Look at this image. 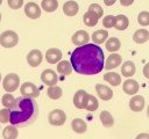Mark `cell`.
<instances>
[{
  "instance_id": "cell-1",
  "label": "cell",
  "mask_w": 149,
  "mask_h": 139,
  "mask_svg": "<svg viewBox=\"0 0 149 139\" xmlns=\"http://www.w3.org/2000/svg\"><path fill=\"white\" fill-rule=\"evenodd\" d=\"M70 63L72 68L84 75H94L104 70V52L97 44H84L77 46L71 53Z\"/></svg>"
},
{
  "instance_id": "cell-2",
  "label": "cell",
  "mask_w": 149,
  "mask_h": 139,
  "mask_svg": "<svg viewBox=\"0 0 149 139\" xmlns=\"http://www.w3.org/2000/svg\"><path fill=\"white\" fill-rule=\"evenodd\" d=\"M9 110V123L16 127H26L30 125L35 122L38 114L36 101L34 100V97L27 96L15 98V103Z\"/></svg>"
},
{
  "instance_id": "cell-3",
  "label": "cell",
  "mask_w": 149,
  "mask_h": 139,
  "mask_svg": "<svg viewBox=\"0 0 149 139\" xmlns=\"http://www.w3.org/2000/svg\"><path fill=\"white\" fill-rule=\"evenodd\" d=\"M17 42H19V36L13 30H6L0 35V44L6 49L15 46Z\"/></svg>"
},
{
  "instance_id": "cell-4",
  "label": "cell",
  "mask_w": 149,
  "mask_h": 139,
  "mask_svg": "<svg viewBox=\"0 0 149 139\" xmlns=\"http://www.w3.org/2000/svg\"><path fill=\"white\" fill-rule=\"evenodd\" d=\"M20 86V78L17 74L15 73H9L5 76L3 81H2V87L6 92L12 93L15 89H17Z\"/></svg>"
},
{
  "instance_id": "cell-5",
  "label": "cell",
  "mask_w": 149,
  "mask_h": 139,
  "mask_svg": "<svg viewBox=\"0 0 149 139\" xmlns=\"http://www.w3.org/2000/svg\"><path fill=\"white\" fill-rule=\"evenodd\" d=\"M48 120H49V124L50 125H54V126H61L65 123L66 120V115L63 110L61 109H55L52 111L49 112V116H48Z\"/></svg>"
},
{
  "instance_id": "cell-6",
  "label": "cell",
  "mask_w": 149,
  "mask_h": 139,
  "mask_svg": "<svg viewBox=\"0 0 149 139\" xmlns=\"http://www.w3.org/2000/svg\"><path fill=\"white\" fill-rule=\"evenodd\" d=\"M20 92L22 96L27 97H37L40 96V89L33 82H24L20 87Z\"/></svg>"
},
{
  "instance_id": "cell-7",
  "label": "cell",
  "mask_w": 149,
  "mask_h": 139,
  "mask_svg": "<svg viewBox=\"0 0 149 139\" xmlns=\"http://www.w3.org/2000/svg\"><path fill=\"white\" fill-rule=\"evenodd\" d=\"M88 100V94L84 89H79L73 95V104L78 109H85L86 103Z\"/></svg>"
},
{
  "instance_id": "cell-8",
  "label": "cell",
  "mask_w": 149,
  "mask_h": 139,
  "mask_svg": "<svg viewBox=\"0 0 149 139\" xmlns=\"http://www.w3.org/2000/svg\"><path fill=\"white\" fill-rule=\"evenodd\" d=\"M41 80L44 85L47 86H54L57 83L58 81V76H57V73L50 68H47L42 72L41 74Z\"/></svg>"
},
{
  "instance_id": "cell-9",
  "label": "cell",
  "mask_w": 149,
  "mask_h": 139,
  "mask_svg": "<svg viewBox=\"0 0 149 139\" xmlns=\"http://www.w3.org/2000/svg\"><path fill=\"white\" fill-rule=\"evenodd\" d=\"M24 14L29 17V19H38L41 16V8L37 3L35 2H28L24 6Z\"/></svg>"
},
{
  "instance_id": "cell-10",
  "label": "cell",
  "mask_w": 149,
  "mask_h": 139,
  "mask_svg": "<svg viewBox=\"0 0 149 139\" xmlns=\"http://www.w3.org/2000/svg\"><path fill=\"white\" fill-rule=\"evenodd\" d=\"M88 41H90V36L85 30H78L71 37V42L77 46H81L86 44Z\"/></svg>"
},
{
  "instance_id": "cell-11",
  "label": "cell",
  "mask_w": 149,
  "mask_h": 139,
  "mask_svg": "<svg viewBox=\"0 0 149 139\" xmlns=\"http://www.w3.org/2000/svg\"><path fill=\"white\" fill-rule=\"evenodd\" d=\"M42 52L37 49L31 50L28 54H27V63L31 66V67H37L41 63H42Z\"/></svg>"
},
{
  "instance_id": "cell-12",
  "label": "cell",
  "mask_w": 149,
  "mask_h": 139,
  "mask_svg": "<svg viewBox=\"0 0 149 139\" xmlns=\"http://www.w3.org/2000/svg\"><path fill=\"white\" fill-rule=\"evenodd\" d=\"M62 59V51L57 47H50L45 52V60L49 64H57Z\"/></svg>"
},
{
  "instance_id": "cell-13",
  "label": "cell",
  "mask_w": 149,
  "mask_h": 139,
  "mask_svg": "<svg viewBox=\"0 0 149 139\" xmlns=\"http://www.w3.org/2000/svg\"><path fill=\"white\" fill-rule=\"evenodd\" d=\"M95 90H97L99 97L101 100H104V101H108V100H111L113 97V90L109 87L105 86V85L97 83L95 85Z\"/></svg>"
},
{
  "instance_id": "cell-14",
  "label": "cell",
  "mask_w": 149,
  "mask_h": 139,
  "mask_svg": "<svg viewBox=\"0 0 149 139\" xmlns=\"http://www.w3.org/2000/svg\"><path fill=\"white\" fill-rule=\"evenodd\" d=\"M129 108H130V110H133L135 112L142 111V109L144 108V97L141 95L133 96L129 101Z\"/></svg>"
},
{
  "instance_id": "cell-15",
  "label": "cell",
  "mask_w": 149,
  "mask_h": 139,
  "mask_svg": "<svg viewBox=\"0 0 149 139\" xmlns=\"http://www.w3.org/2000/svg\"><path fill=\"white\" fill-rule=\"evenodd\" d=\"M122 63V58L119 53L113 52L112 54L108 56L106 63H105V70H113L115 67H118L120 64Z\"/></svg>"
},
{
  "instance_id": "cell-16",
  "label": "cell",
  "mask_w": 149,
  "mask_h": 139,
  "mask_svg": "<svg viewBox=\"0 0 149 139\" xmlns=\"http://www.w3.org/2000/svg\"><path fill=\"white\" fill-rule=\"evenodd\" d=\"M122 89L123 92L127 94V95H135L140 87H139V83L137 81L133 80V79H127L125 82H123V86H122Z\"/></svg>"
},
{
  "instance_id": "cell-17",
  "label": "cell",
  "mask_w": 149,
  "mask_h": 139,
  "mask_svg": "<svg viewBox=\"0 0 149 139\" xmlns=\"http://www.w3.org/2000/svg\"><path fill=\"white\" fill-rule=\"evenodd\" d=\"M78 10H79V6L76 1L70 0V1H66L63 5V12L68 16H74L78 13Z\"/></svg>"
},
{
  "instance_id": "cell-18",
  "label": "cell",
  "mask_w": 149,
  "mask_h": 139,
  "mask_svg": "<svg viewBox=\"0 0 149 139\" xmlns=\"http://www.w3.org/2000/svg\"><path fill=\"white\" fill-rule=\"evenodd\" d=\"M135 72H136V67H135V64L133 61L127 60V61H125L122 64V66H121V74L123 76L130 78V76H133L135 74Z\"/></svg>"
},
{
  "instance_id": "cell-19",
  "label": "cell",
  "mask_w": 149,
  "mask_h": 139,
  "mask_svg": "<svg viewBox=\"0 0 149 139\" xmlns=\"http://www.w3.org/2000/svg\"><path fill=\"white\" fill-rule=\"evenodd\" d=\"M133 41L137 44H143L149 41V31L146 29H139L133 35Z\"/></svg>"
},
{
  "instance_id": "cell-20",
  "label": "cell",
  "mask_w": 149,
  "mask_h": 139,
  "mask_svg": "<svg viewBox=\"0 0 149 139\" xmlns=\"http://www.w3.org/2000/svg\"><path fill=\"white\" fill-rule=\"evenodd\" d=\"M72 65L68 60H61L57 64V71L61 75H70L72 72Z\"/></svg>"
},
{
  "instance_id": "cell-21",
  "label": "cell",
  "mask_w": 149,
  "mask_h": 139,
  "mask_svg": "<svg viewBox=\"0 0 149 139\" xmlns=\"http://www.w3.org/2000/svg\"><path fill=\"white\" fill-rule=\"evenodd\" d=\"M129 25V20L126 15H116L115 16V24H114V28L118 29V30H125L127 29Z\"/></svg>"
},
{
  "instance_id": "cell-22",
  "label": "cell",
  "mask_w": 149,
  "mask_h": 139,
  "mask_svg": "<svg viewBox=\"0 0 149 139\" xmlns=\"http://www.w3.org/2000/svg\"><path fill=\"white\" fill-rule=\"evenodd\" d=\"M71 127L76 133H84L87 129V125L85 120H83L81 118H74L71 122Z\"/></svg>"
},
{
  "instance_id": "cell-23",
  "label": "cell",
  "mask_w": 149,
  "mask_h": 139,
  "mask_svg": "<svg viewBox=\"0 0 149 139\" xmlns=\"http://www.w3.org/2000/svg\"><path fill=\"white\" fill-rule=\"evenodd\" d=\"M108 37V32L104 29H100V30H97L92 34V41L94 42V44H102L106 42Z\"/></svg>"
},
{
  "instance_id": "cell-24",
  "label": "cell",
  "mask_w": 149,
  "mask_h": 139,
  "mask_svg": "<svg viewBox=\"0 0 149 139\" xmlns=\"http://www.w3.org/2000/svg\"><path fill=\"white\" fill-rule=\"evenodd\" d=\"M105 81H107L112 86H119L121 83V76L116 72H107L104 75Z\"/></svg>"
},
{
  "instance_id": "cell-25",
  "label": "cell",
  "mask_w": 149,
  "mask_h": 139,
  "mask_svg": "<svg viewBox=\"0 0 149 139\" xmlns=\"http://www.w3.org/2000/svg\"><path fill=\"white\" fill-rule=\"evenodd\" d=\"M100 122L102 123V125H104L105 127H111V126H113V124H114L113 116H112L108 111H106V110H104V111L100 112Z\"/></svg>"
},
{
  "instance_id": "cell-26",
  "label": "cell",
  "mask_w": 149,
  "mask_h": 139,
  "mask_svg": "<svg viewBox=\"0 0 149 139\" xmlns=\"http://www.w3.org/2000/svg\"><path fill=\"white\" fill-rule=\"evenodd\" d=\"M17 130H16V126H14V125H8V126H6L5 129H3V131H2V137L5 138V139H15V138H17Z\"/></svg>"
},
{
  "instance_id": "cell-27",
  "label": "cell",
  "mask_w": 149,
  "mask_h": 139,
  "mask_svg": "<svg viewBox=\"0 0 149 139\" xmlns=\"http://www.w3.org/2000/svg\"><path fill=\"white\" fill-rule=\"evenodd\" d=\"M120 46H121V43H120V41L116 37H111V38H108L106 41V49L109 52L118 51L120 49Z\"/></svg>"
},
{
  "instance_id": "cell-28",
  "label": "cell",
  "mask_w": 149,
  "mask_h": 139,
  "mask_svg": "<svg viewBox=\"0 0 149 139\" xmlns=\"http://www.w3.org/2000/svg\"><path fill=\"white\" fill-rule=\"evenodd\" d=\"M47 94H48V96H49L51 100H58V98L62 96L63 90H62L61 87L54 85V86H49V88H48V90H47Z\"/></svg>"
},
{
  "instance_id": "cell-29",
  "label": "cell",
  "mask_w": 149,
  "mask_h": 139,
  "mask_svg": "<svg viewBox=\"0 0 149 139\" xmlns=\"http://www.w3.org/2000/svg\"><path fill=\"white\" fill-rule=\"evenodd\" d=\"M41 7L43 8V10H45L48 13H51V12H55L57 9L58 1L57 0H42Z\"/></svg>"
},
{
  "instance_id": "cell-30",
  "label": "cell",
  "mask_w": 149,
  "mask_h": 139,
  "mask_svg": "<svg viewBox=\"0 0 149 139\" xmlns=\"http://www.w3.org/2000/svg\"><path fill=\"white\" fill-rule=\"evenodd\" d=\"M98 20H99V19H98L95 15H93L92 13H90V12L85 13L84 16H83L84 24H86L87 27H94V25L98 23Z\"/></svg>"
},
{
  "instance_id": "cell-31",
  "label": "cell",
  "mask_w": 149,
  "mask_h": 139,
  "mask_svg": "<svg viewBox=\"0 0 149 139\" xmlns=\"http://www.w3.org/2000/svg\"><path fill=\"white\" fill-rule=\"evenodd\" d=\"M99 107V103H98V100L97 97H94L93 95H88V100H87V103H86V107L85 109L87 111H95Z\"/></svg>"
},
{
  "instance_id": "cell-32",
  "label": "cell",
  "mask_w": 149,
  "mask_h": 139,
  "mask_svg": "<svg viewBox=\"0 0 149 139\" xmlns=\"http://www.w3.org/2000/svg\"><path fill=\"white\" fill-rule=\"evenodd\" d=\"M137 22L142 27H147L149 25V12L143 10L137 15Z\"/></svg>"
},
{
  "instance_id": "cell-33",
  "label": "cell",
  "mask_w": 149,
  "mask_h": 139,
  "mask_svg": "<svg viewBox=\"0 0 149 139\" xmlns=\"http://www.w3.org/2000/svg\"><path fill=\"white\" fill-rule=\"evenodd\" d=\"M87 12H90V13H92L93 15H95L98 19H100L101 16H102V14H104V9L101 8V6L100 5H98V3H92V5H90V7H88V10Z\"/></svg>"
},
{
  "instance_id": "cell-34",
  "label": "cell",
  "mask_w": 149,
  "mask_h": 139,
  "mask_svg": "<svg viewBox=\"0 0 149 139\" xmlns=\"http://www.w3.org/2000/svg\"><path fill=\"white\" fill-rule=\"evenodd\" d=\"M1 102H2V105H3L5 108L10 109V108L14 105V103H15V98H14V96H13L12 94H5V95L2 96Z\"/></svg>"
},
{
  "instance_id": "cell-35",
  "label": "cell",
  "mask_w": 149,
  "mask_h": 139,
  "mask_svg": "<svg viewBox=\"0 0 149 139\" xmlns=\"http://www.w3.org/2000/svg\"><path fill=\"white\" fill-rule=\"evenodd\" d=\"M114 24H115V16H113V15H107V16H105L104 19H102V25L105 27V28H113L114 27Z\"/></svg>"
},
{
  "instance_id": "cell-36",
  "label": "cell",
  "mask_w": 149,
  "mask_h": 139,
  "mask_svg": "<svg viewBox=\"0 0 149 139\" xmlns=\"http://www.w3.org/2000/svg\"><path fill=\"white\" fill-rule=\"evenodd\" d=\"M10 116V110L8 108H3L0 110V123H8Z\"/></svg>"
},
{
  "instance_id": "cell-37",
  "label": "cell",
  "mask_w": 149,
  "mask_h": 139,
  "mask_svg": "<svg viewBox=\"0 0 149 139\" xmlns=\"http://www.w3.org/2000/svg\"><path fill=\"white\" fill-rule=\"evenodd\" d=\"M7 2L12 9H19L23 5V0H7Z\"/></svg>"
},
{
  "instance_id": "cell-38",
  "label": "cell",
  "mask_w": 149,
  "mask_h": 139,
  "mask_svg": "<svg viewBox=\"0 0 149 139\" xmlns=\"http://www.w3.org/2000/svg\"><path fill=\"white\" fill-rule=\"evenodd\" d=\"M143 75H144L147 79H149V63H147V64L144 65V67H143Z\"/></svg>"
},
{
  "instance_id": "cell-39",
  "label": "cell",
  "mask_w": 149,
  "mask_h": 139,
  "mask_svg": "<svg viewBox=\"0 0 149 139\" xmlns=\"http://www.w3.org/2000/svg\"><path fill=\"white\" fill-rule=\"evenodd\" d=\"M134 2V0H120V3L122 6H130Z\"/></svg>"
},
{
  "instance_id": "cell-40",
  "label": "cell",
  "mask_w": 149,
  "mask_h": 139,
  "mask_svg": "<svg viewBox=\"0 0 149 139\" xmlns=\"http://www.w3.org/2000/svg\"><path fill=\"white\" fill-rule=\"evenodd\" d=\"M115 1L116 0H104V2H105L106 6H112V5H114Z\"/></svg>"
},
{
  "instance_id": "cell-41",
  "label": "cell",
  "mask_w": 149,
  "mask_h": 139,
  "mask_svg": "<svg viewBox=\"0 0 149 139\" xmlns=\"http://www.w3.org/2000/svg\"><path fill=\"white\" fill-rule=\"evenodd\" d=\"M136 138H137V139H140V138H149V136L146 134V133H141V134H139Z\"/></svg>"
},
{
  "instance_id": "cell-42",
  "label": "cell",
  "mask_w": 149,
  "mask_h": 139,
  "mask_svg": "<svg viewBox=\"0 0 149 139\" xmlns=\"http://www.w3.org/2000/svg\"><path fill=\"white\" fill-rule=\"evenodd\" d=\"M147 116L149 117V105H148V108H147Z\"/></svg>"
},
{
  "instance_id": "cell-43",
  "label": "cell",
  "mask_w": 149,
  "mask_h": 139,
  "mask_svg": "<svg viewBox=\"0 0 149 139\" xmlns=\"http://www.w3.org/2000/svg\"><path fill=\"white\" fill-rule=\"evenodd\" d=\"M1 3H2V0H0V5H1Z\"/></svg>"
},
{
  "instance_id": "cell-44",
  "label": "cell",
  "mask_w": 149,
  "mask_h": 139,
  "mask_svg": "<svg viewBox=\"0 0 149 139\" xmlns=\"http://www.w3.org/2000/svg\"><path fill=\"white\" fill-rule=\"evenodd\" d=\"M0 21H1V13H0Z\"/></svg>"
},
{
  "instance_id": "cell-45",
  "label": "cell",
  "mask_w": 149,
  "mask_h": 139,
  "mask_svg": "<svg viewBox=\"0 0 149 139\" xmlns=\"http://www.w3.org/2000/svg\"><path fill=\"white\" fill-rule=\"evenodd\" d=\"M0 81H1V73H0Z\"/></svg>"
}]
</instances>
